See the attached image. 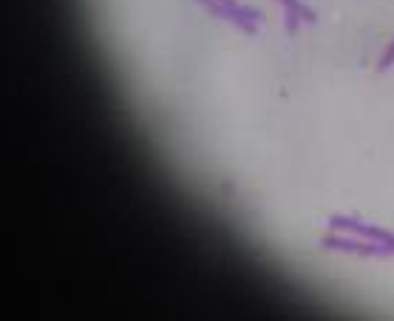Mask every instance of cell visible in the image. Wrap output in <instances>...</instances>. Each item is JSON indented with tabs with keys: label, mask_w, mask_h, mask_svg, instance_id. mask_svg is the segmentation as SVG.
<instances>
[{
	"label": "cell",
	"mask_w": 394,
	"mask_h": 321,
	"mask_svg": "<svg viewBox=\"0 0 394 321\" xmlns=\"http://www.w3.org/2000/svg\"><path fill=\"white\" fill-rule=\"evenodd\" d=\"M284 20H287V32H289V35H295V32H298V26L304 23V20L298 17V12H295V6H292V3H289V6H284Z\"/></svg>",
	"instance_id": "obj_2"
},
{
	"label": "cell",
	"mask_w": 394,
	"mask_h": 321,
	"mask_svg": "<svg viewBox=\"0 0 394 321\" xmlns=\"http://www.w3.org/2000/svg\"><path fill=\"white\" fill-rule=\"evenodd\" d=\"M391 66H394V40H391V43H388V49L383 51V57H380V63H377V69H380V71H388Z\"/></svg>",
	"instance_id": "obj_3"
},
{
	"label": "cell",
	"mask_w": 394,
	"mask_h": 321,
	"mask_svg": "<svg viewBox=\"0 0 394 321\" xmlns=\"http://www.w3.org/2000/svg\"><path fill=\"white\" fill-rule=\"evenodd\" d=\"M292 6H295L298 17H301V20H304V23H315V12H312L310 6H304V3H301V0H295V3H292Z\"/></svg>",
	"instance_id": "obj_4"
},
{
	"label": "cell",
	"mask_w": 394,
	"mask_h": 321,
	"mask_svg": "<svg viewBox=\"0 0 394 321\" xmlns=\"http://www.w3.org/2000/svg\"><path fill=\"white\" fill-rule=\"evenodd\" d=\"M227 20H230L233 26H238L244 35H256L258 20H261V12H258V9H250V6H235Z\"/></svg>",
	"instance_id": "obj_1"
}]
</instances>
